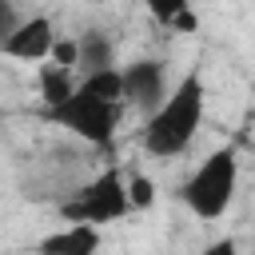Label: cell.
Here are the masks:
<instances>
[{"mask_svg":"<svg viewBox=\"0 0 255 255\" xmlns=\"http://www.w3.org/2000/svg\"><path fill=\"white\" fill-rule=\"evenodd\" d=\"M128 108V92H124V68H104V72H88L72 100L44 112L52 124L68 128L72 135H80L84 143H96V147H108L112 135H116V124Z\"/></svg>","mask_w":255,"mask_h":255,"instance_id":"1","label":"cell"},{"mask_svg":"<svg viewBox=\"0 0 255 255\" xmlns=\"http://www.w3.org/2000/svg\"><path fill=\"white\" fill-rule=\"evenodd\" d=\"M203 104H207V92H203V76L199 72H187L171 96L143 120V131H139V143L151 159H175L199 131L203 124Z\"/></svg>","mask_w":255,"mask_h":255,"instance_id":"2","label":"cell"},{"mask_svg":"<svg viewBox=\"0 0 255 255\" xmlns=\"http://www.w3.org/2000/svg\"><path fill=\"white\" fill-rule=\"evenodd\" d=\"M131 211L135 207H131V195H128V175L120 167H104L100 175H92L88 183H80L72 195L60 199V219L64 223L108 227V223H120Z\"/></svg>","mask_w":255,"mask_h":255,"instance_id":"3","label":"cell"},{"mask_svg":"<svg viewBox=\"0 0 255 255\" xmlns=\"http://www.w3.org/2000/svg\"><path fill=\"white\" fill-rule=\"evenodd\" d=\"M235 187H239V159H235V147H219L211 151L179 187V199L183 207L195 215V219H219L231 199H235Z\"/></svg>","mask_w":255,"mask_h":255,"instance_id":"4","label":"cell"},{"mask_svg":"<svg viewBox=\"0 0 255 255\" xmlns=\"http://www.w3.org/2000/svg\"><path fill=\"white\" fill-rule=\"evenodd\" d=\"M124 92H128V108L143 112V120L171 96L167 88V68L159 60H135L124 68Z\"/></svg>","mask_w":255,"mask_h":255,"instance_id":"5","label":"cell"},{"mask_svg":"<svg viewBox=\"0 0 255 255\" xmlns=\"http://www.w3.org/2000/svg\"><path fill=\"white\" fill-rule=\"evenodd\" d=\"M52 48H56V32H52L48 16H28V20H20L16 32H8L0 40V52L8 60H24V64L52 60Z\"/></svg>","mask_w":255,"mask_h":255,"instance_id":"6","label":"cell"},{"mask_svg":"<svg viewBox=\"0 0 255 255\" xmlns=\"http://www.w3.org/2000/svg\"><path fill=\"white\" fill-rule=\"evenodd\" d=\"M36 255H100V227L92 223H68L32 247Z\"/></svg>","mask_w":255,"mask_h":255,"instance_id":"7","label":"cell"},{"mask_svg":"<svg viewBox=\"0 0 255 255\" xmlns=\"http://www.w3.org/2000/svg\"><path fill=\"white\" fill-rule=\"evenodd\" d=\"M72 72H76V68H64V64H56V60H48V64L36 68V84H40L44 112H52V108H60V104L72 100V92H76V84H80V80H72Z\"/></svg>","mask_w":255,"mask_h":255,"instance_id":"8","label":"cell"},{"mask_svg":"<svg viewBox=\"0 0 255 255\" xmlns=\"http://www.w3.org/2000/svg\"><path fill=\"white\" fill-rule=\"evenodd\" d=\"M80 68H84V76H88V72L116 68V48H112V40H108L100 28H92V32L80 36Z\"/></svg>","mask_w":255,"mask_h":255,"instance_id":"9","label":"cell"},{"mask_svg":"<svg viewBox=\"0 0 255 255\" xmlns=\"http://www.w3.org/2000/svg\"><path fill=\"white\" fill-rule=\"evenodd\" d=\"M143 8L175 32H195V24H199L195 12H191V0H143Z\"/></svg>","mask_w":255,"mask_h":255,"instance_id":"10","label":"cell"},{"mask_svg":"<svg viewBox=\"0 0 255 255\" xmlns=\"http://www.w3.org/2000/svg\"><path fill=\"white\" fill-rule=\"evenodd\" d=\"M128 195H131V207H135V211H139V207H151L155 183H151L147 175H139V171H128Z\"/></svg>","mask_w":255,"mask_h":255,"instance_id":"11","label":"cell"},{"mask_svg":"<svg viewBox=\"0 0 255 255\" xmlns=\"http://www.w3.org/2000/svg\"><path fill=\"white\" fill-rule=\"evenodd\" d=\"M199 255H239V247H235V239H215V243H207Z\"/></svg>","mask_w":255,"mask_h":255,"instance_id":"12","label":"cell"}]
</instances>
